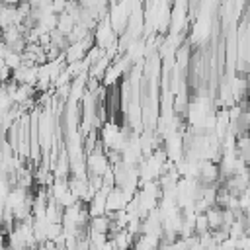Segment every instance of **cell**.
I'll list each match as a JSON object with an SVG mask.
<instances>
[{
	"instance_id": "1",
	"label": "cell",
	"mask_w": 250,
	"mask_h": 250,
	"mask_svg": "<svg viewBox=\"0 0 250 250\" xmlns=\"http://www.w3.org/2000/svg\"><path fill=\"white\" fill-rule=\"evenodd\" d=\"M111 242H113V248H115V250H131V248L135 246V236H133L127 229H123V230H119V232L111 238Z\"/></svg>"
},
{
	"instance_id": "2",
	"label": "cell",
	"mask_w": 250,
	"mask_h": 250,
	"mask_svg": "<svg viewBox=\"0 0 250 250\" xmlns=\"http://www.w3.org/2000/svg\"><path fill=\"white\" fill-rule=\"evenodd\" d=\"M205 217H207V221H209V229H211V230H219V229L223 227V209H221V207L213 205V207L205 213Z\"/></svg>"
},
{
	"instance_id": "3",
	"label": "cell",
	"mask_w": 250,
	"mask_h": 250,
	"mask_svg": "<svg viewBox=\"0 0 250 250\" xmlns=\"http://www.w3.org/2000/svg\"><path fill=\"white\" fill-rule=\"evenodd\" d=\"M51 45H53V47H57L61 53H66V49L70 47L68 35L61 33L59 29H53V31H51Z\"/></svg>"
},
{
	"instance_id": "4",
	"label": "cell",
	"mask_w": 250,
	"mask_h": 250,
	"mask_svg": "<svg viewBox=\"0 0 250 250\" xmlns=\"http://www.w3.org/2000/svg\"><path fill=\"white\" fill-rule=\"evenodd\" d=\"M90 230H92V232L107 234V230H109V217H107V215L92 217V219H90Z\"/></svg>"
},
{
	"instance_id": "5",
	"label": "cell",
	"mask_w": 250,
	"mask_h": 250,
	"mask_svg": "<svg viewBox=\"0 0 250 250\" xmlns=\"http://www.w3.org/2000/svg\"><path fill=\"white\" fill-rule=\"evenodd\" d=\"M207 232H211V229H209V221H207L205 213L195 215V234H197V236H203V234H207Z\"/></svg>"
}]
</instances>
